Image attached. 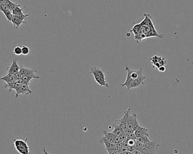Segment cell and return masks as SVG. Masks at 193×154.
I'll use <instances>...</instances> for the list:
<instances>
[{
  "mask_svg": "<svg viewBox=\"0 0 193 154\" xmlns=\"http://www.w3.org/2000/svg\"><path fill=\"white\" fill-rule=\"evenodd\" d=\"M103 133H104V136L102 137L100 139V143H102L104 141H106L108 142L113 143L116 135H115L114 134H113L112 132H107L106 130H104Z\"/></svg>",
  "mask_w": 193,
  "mask_h": 154,
  "instance_id": "obj_9",
  "label": "cell"
},
{
  "mask_svg": "<svg viewBox=\"0 0 193 154\" xmlns=\"http://www.w3.org/2000/svg\"><path fill=\"white\" fill-rule=\"evenodd\" d=\"M118 137H119V140H120L121 142H123V141H125V140L127 139V137L125 136L124 132L123 133H122V134H121L120 135H119Z\"/></svg>",
  "mask_w": 193,
  "mask_h": 154,
  "instance_id": "obj_26",
  "label": "cell"
},
{
  "mask_svg": "<svg viewBox=\"0 0 193 154\" xmlns=\"http://www.w3.org/2000/svg\"><path fill=\"white\" fill-rule=\"evenodd\" d=\"M134 134L136 137H149L147 128L146 127H142L141 126H139L134 131Z\"/></svg>",
  "mask_w": 193,
  "mask_h": 154,
  "instance_id": "obj_12",
  "label": "cell"
},
{
  "mask_svg": "<svg viewBox=\"0 0 193 154\" xmlns=\"http://www.w3.org/2000/svg\"><path fill=\"white\" fill-rule=\"evenodd\" d=\"M149 137L142 136V137H136V141L137 142H138L142 144L149 143L151 142V141L149 140Z\"/></svg>",
  "mask_w": 193,
  "mask_h": 154,
  "instance_id": "obj_19",
  "label": "cell"
},
{
  "mask_svg": "<svg viewBox=\"0 0 193 154\" xmlns=\"http://www.w3.org/2000/svg\"><path fill=\"white\" fill-rule=\"evenodd\" d=\"M131 112V108H129L126 111H124V116L121 119L119 120V122L120 123L124 130L128 128V115Z\"/></svg>",
  "mask_w": 193,
  "mask_h": 154,
  "instance_id": "obj_10",
  "label": "cell"
},
{
  "mask_svg": "<svg viewBox=\"0 0 193 154\" xmlns=\"http://www.w3.org/2000/svg\"><path fill=\"white\" fill-rule=\"evenodd\" d=\"M20 83L18 82V81L11 82V83H6L5 85H4L5 88H7L9 89V93H10L11 91L12 90H16L19 85Z\"/></svg>",
  "mask_w": 193,
  "mask_h": 154,
  "instance_id": "obj_15",
  "label": "cell"
},
{
  "mask_svg": "<svg viewBox=\"0 0 193 154\" xmlns=\"http://www.w3.org/2000/svg\"><path fill=\"white\" fill-rule=\"evenodd\" d=\"M9 10V9L6 4L5 3L0 4V11L1 12H3L5 10Z\"/></svg>",
  "mask_w": 193,
  "mask_h": 154,
  "instance_id": "obj_24",
  "label": "cell"
},
{
  "mask_svg": "<svg viewBox=\"0 0 193 154\" xmlns=\"http://www.w3.org/2000/svg\"><path fill=\"white\" fill-rule=\"evenodd\" d=\"M113 126H114V130L112 133L113 134H114L115 135L119 136V135H120L121 134L124 132V129L123 128L122 126H121L120 123L119 122V120H115V122L113 124Z\"/></svg>",
  "mask_w": 193,
  "mask_h": 154,
  "instance_id": "obj_11",
  "label": "cell"
},
{
  "mask_svg": "<svg viewBox=\"0 0 193 154\" xmlns=\"http://www.w3.org/2000/svg\"><path fill=\"white\" fill-rule=\"evenodd\" d=\"M29 85L27 84H20L15 91V98H18L20 94L28 95L32 93L33 91L29 88Z\"/></svg>",
  "mask_w": 193,
  "mask_h": 154,
  "instance_id": "obj_7",
  "label": "cell"
},
{
  "mask_svg": "<svg viewBox=\"0 0 193 154\" xmlns=\"http://www.w3.org/2000/svg\"><path fill=\"white\" fill-rule=\"evenodd\" d=\"M35 72H37L35 69H31L28 68H25L23 66H20L19 72L17 74V81L19 79H21L24 76H32L35 79H40V77L35 74Z\"/></svg>",
  "mask_w": 193,
  "mask_h": 154,
  "instance_id": "obj_6",
  "label": "cell"
},
{
  "mask_svg": "<svg viewBox=\"0 0 193 154\" xmlns=\"http://www.w3.org/2000/svg\"><path fill=\"white\" fill-rule=\"evenodd\" d=\"M143 16V21L139 23L134 24L132 28L131 29V31L134 34V39L136 43H140L142 41L153 37L163 39L164 36L159 34L155 28L151 16L146 13Z\"/></svg>",
  "mask_w": 193,
  "mask_h": 154,
  "instance_id": "obj_1",
  "label": "cell"
},
{
  "mask_svg": "<svg viewBox=\"0 0 193 154\" xmlns=\"http://www.w3.org/2000/svg\"><path fill=\"white\" fill-rule=\"evenodd\" d=\"M162 58L163 57H158L157 55H154L153 57L150 58V60L151 61V64L153 65H154L155 64H156V63H159V62L161 61V59H162Z\"/></svg>",
  "mask_w": 193,
  "mask_h": 154,
  "instance_id": "obj_21",
  "label": "cell"
},
{
  "mask_svg": "<svg viewBox=\"0 0 193 154\" xmlns=\"http://www.w3.org/2000/svg\"><path fill=\"white\" fill-rule=\"evenodd\" d=\"M160 146L161 145L155 140L145 144L138 142L136 144V150L141 151L142 154H155Z\"/></svg>",
  "mask_w": 193,
  "mask_h": 154,
  "instance_id": "obj_3",
  "label": "cell"
},
{
  "mask_svg": "<svg viewBox=\"0 0 193 154\" xmlns=\"http://www.w3.org/2000/svg\"><path fill=\"white\" fill-rule=\"evenodd\" d=\"M21 51H22V54L23 55H27L29 53V48L28 47L25 46V45H23L21 47Z\"/></svg>",
  "mask_w": 193,
  "mask_h": 154,
  "instance_id": "obj_22",
  "label": "cell"
},
{
  "mask_svg": "<svg viewBox=\"0 0 193 154\" xmlns=\"http://www.w3.org/2000/svg\"><path fill=\"white\" fill-rule=\"evenodd\" d=\"M0 80L4 81L6 83H11L17 81V75H13L10 73H7V75L4 77H0Z\"/></svg>",
  "mask_w": 193,
  "mask_h": 154,
  "instance_id": "obj_14",
  "label": "cell"
},
{
  "mask_svg": "<svg viewBox=\"0 0 193 154\" xmlns=\"http://www.w3.org/2000/svg\"><path fill=\"white\" fill-rule=\"evenodd\" d=\"M5 4L6 5L7 7L9 8V9L11 11H12V10L14 9L15 7L19 6H21L20 4H18V3L13 2L12 1H11L10 0H5Z\"/></svg>",
  "mask_w": 193,
  "mask_h": 154,
  "instance_id": "obj_17",
  "label": "cell"
},
{
  "mask_svg": "<svg viewBox=\"0 0 193 154\" xmlns=\"http://www.w3.org/2000/svg\"><path fill=\"white\" fill-rule=\"evenodd\" d=\"M136 143V140H134V139H127V143H128V146H135Z\"/></svg>",
  "mask_w": 193,
  "mask_h": 154,
  "instance_id": "obj_25",
  "label": "cell"
},
{
  "mask_svg": "<svg viewBox=\"0 0 193 154\" xmlns=\"http://www.w3.org/2000/svg\"><path fill=\"white\" fill-rule=\"evenodd\" d=\"M43 151L44 152V154H49L47 152V150H46V148H45V147H44L43 149Z\"/></svg>",
  "mask_w": 193,
  "mask_h": 154,
  "instance_id": "obj_30",
  "label": "cell"
},
{
  "mask_svg": "<svg viewBox=\"0 0 193 154\" xmlns=\"http://www.w3.org/2000/svg\"><path fill=\"white\" fill-rule=\"evenodd\" d=\"M2 13H4L5 17L7 19V22H10L13 17V15L12 14L11 11L10 10H5Z\"/></svg>",
  "mask_w": 193,
  "mask_h": 154,
  "instance_id": "obj_20",
  "label": "cell"
},
{
  "mask_svg": "<svg viewBox=\"0 0 193 154\" xmlns=\"http://www.w3.org/2000/svg\"><path fill=\"white\" fill-rule=\"evenodd\" d=\"M5 0H0V4L5 3Z\"/></svg>",
  "mask_w": 193,
  "mask_h": 154,
  "instance_id": "obj_32",
  "label": "cell"
},
{
  "mask_svg": "<svg viewBox=\"0 0 193 154\" xmlns=\"http://www.w3.org/2000/svg\"><path fill=\"white\" fill-rule=\"evenodd\" d=\"M136 150V146H128L127 147V151L129 152H133Z\"/></svg>",
  "mask_w": 193,
  "mask_h": 154,
  "instance_id": "obj_27",
  "label": "cell"
},
{
  "mask_svg": "<svg viewBox=\"0 0 193 154\" xmlns=\"http://www.w3.org/2000/svg\"><path fill=\"white\" fill-rule=\"evenodd\" d=\"M25 7H21V6L15 7L14 9L11 11V13L13 15L19 16L23 14V10H25Z\"/></svg>",
  "mask_w": 193,
  "mask_h": 154,
  "instance_id": "obj_16",
  "label": "cell"
},
{
  "mask_svg": "<svg viewBox=\"0 0 193 154\" xmlns=\"http://www.w3.org/2000/svg\"><path fill=\"white\" fill-rule=\"evenodd\" d=\"M125 70L127 71V76L125 82L120 84L122 87L126 86L127 89L129 90L145 85L146 77L142 74V68L138 71H132L128 66H126Z\"/></svg>",
  "mask_w": 193,
  "mask_h": 154,
  "instance_id": "obj_2",
  "label": "cell"
},
{
  "mask_svg": "<svg viewBox=\"0 0 193 154\" xmlns=\"http://www.w3.org/2000/svg\"><path fill=\"white\" fill-rule=\"evenodd\" d=\"M13 52H14V54L16 55H21V54H22L21 47H19V46L15 47L14 49Z\"/></svg>",
  "mask_w": 193,
  "mask_h": 154,
  "instance_id": "obj_23",
  "label": "cell"
},
{
  "mask_svg": "<svg viewBox=\"0 0 193 154\" xmlns=\"http://www.w3.org/2000/svg\"><path fill=\"white\" fill-rule=\"evenodd\" d=\"M123 154H132V152H129L128 151H126L125 152H124Z\"/></svg>",
  "mask_w": 193,
  "mask_h": 154,
  "instance_id": "obj_31",
  "label": "cell"
},
{
  "mask_svg": "<svg viewBox=\"0 0 193 154\" xmlns=\"http://www.w3.org/2000/svg\"><path fill=\"white\" fill-rule=\"evenodd\" d=\"M90 73L94 76L95 81L100 86H105L107 88H110V85L106 81L105 74L102 68L96 67H92L90 68Z\"/></svg>",
  "mask_w": 193,
  "mask_h": 154,
  "instance_id": "obj_4",
  "label": "cell"
},
{
  "mask_svg": "<svg viewBox=\"0 0 193 154\" xmlns=\"http://www.w3.org/2000/svg\"><path fill=\"white\" fill-rule=\"evenodd\" d=\"M11 22L13 23V27L15 29L18 28L22 24H25V22L19 18L18 16H16V15H13Z\"/></svg>",
  "mask_w": 193,
  "mask_h": 154,
  "instance_id": "obj_13",
  "label": "cell"
},
{
  "mask_svg": "<svg viewBox=\"0 0 193 154\" xmlns=\"http://www.w3.org/2000/svg\"><path fill=\"white\" fill-rule=\"evenodd\" d=\"M28 138H26L25 140L21 139H14L13 141V145L16 150L20 154H31L29 148L27 144Z\"/></svg>",
  "mask_w": 193,
  "mask_h": 154,
  "instance_id": "obj_5",
  "label": "cell"
},
{
  "mask_svg": "<svg viewBox=\"0 0 193 154\" xmlns=\"http://www.w3.org/2000/svg\"><path fill=\"white\" fill-rule=\"evenodd\" d=\"M136 118H137V115L135 114H133L132 115H131L130 114H129L128 119V128L132 129L133 124Z\"/></svg>",
  "mask_w": 193,
  "mask_h": 154,
  "instance_id": "obj_18",
  "label": "cell"
},
{
  "mask_svg": "<svg viewBox=\"0 0 193 154\" xmlns=\"http://www.w3.org/2000/svg\"><path fill=\"white\" fill-rule=\"evenodd\" d=\"M132 154H142V153L141 151L136 150L132 152Z\"/></svg>",
  "mask_w": 193,
  "mask_h": 154,
  "instance_id": "obj_29",
  "label": "cell"
},
{
  "mask_svg": "<svg viewBox=\"0 0 193 154\" xmlns=\"http://www.w3.org/2000/svg\"><path fill=\"white\" fill-rule=\"evenodd\" d=\"M7 66V73H10L13 75H17L18 72H19L20 69V66L17 63V59H15L14 61H13L12 64L8 66Z\"/></svg>",
  "mask_w": 193,
  "mask_h": 154,
  "instance_id": "obj_8",
  "label": "cell"
},
{
  "mask_svg": "<svg viewBox=\"0 0 193 154\" xmlns=\"http://www.w3.org/2000/svg\"><path fill=\"white\" fill-rule=\"evenodd\" d=\"M158 71L161 72H165L166 71V68L165 66H161L158 68Z\"/></svg>",
  "mask_w": 193,
  "mask_h": 154,
  "instance_id": "obj_28",
  "label": "cell"
}]
</instances>
